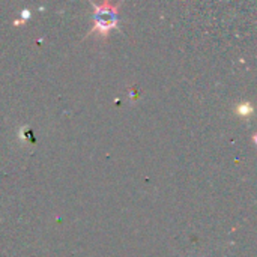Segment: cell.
<instances>
[{
	"mask_svg": "<svg viewBox=\"0 0 257 257\" xmlns=\"http://www.w3.org/2000/svg\"><path fill=\"white\" fill-rule=\"evenodd\" d=\"M93 8V26L87 32V36L98 35L99 39H107L108 33L117 29V12L122 3H90Z\"/></svg>",
	"mask_w": 257,
	"mask_h": 257,
	"instance_id": "cell-1",
	"label": "cell"
},
{
	"mask_svg": "<svg viewBox=\"0 0 257 257\" xmlns=\"http://www.w3.org/2000/svg\"><path fill=\"white\" fill-rule=\"evenodd\" d=\"M235 111H236V114H239L241 117H248V116L253 113V107H251V104H248V102H242V104L236 105Z\"/></svg>",
	"mask_w": 257,
	"mask_h": 257,
	"instance_id": "cell-2",
	"label": "cell"
},
{
	"mask_svg": "<svg viewBox=\"0 0 257 257\" xmlns=\"http://www.w3.org/2000/svg\"><path fill=\"white\" fill-rule=\"evenodd\" d=\"M30 18V11H27V9H24V11H21V20H15V26H21L24 21H27Z\"/></svg>",
	"mask_w": 257,
	"mask_h": 257,
	"instance_id": "cell-3",
	"label": "cell"
}]
</instances>
